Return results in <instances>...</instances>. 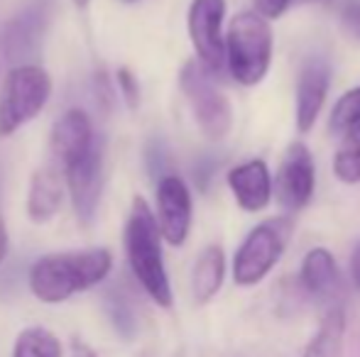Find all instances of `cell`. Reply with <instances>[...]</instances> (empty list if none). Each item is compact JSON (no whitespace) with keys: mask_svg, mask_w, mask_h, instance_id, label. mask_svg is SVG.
I'll list each match as a JSON object with an SVG mask.
<instances>
[{"mask_svg":"<svg viewBox=\"0 0 360 357\" xmlns=\"http://www.w3.org/2000/svg\"><path fill=\"white\" fill-rule=\"evenodd\" d=\"M113 269L108 248L44 255L30 267L27 286L42 304H64L76 294L98 286Z\"/></svg>","mask_w":360,"mask_h":357,"instance_id":"6da1fadb","label":"cell"},{"mask_svg":"<svg viewBox=\"0 0 360 357\" xmlns=\"http://www.w3.org/2000/svg\"><path fill=\"white\" fill-rule=\"evenodd\" d=\"M162 243L165 240H162L160 228H157L155 210L150 208V203L143 196H135L123 230L125 257H128L130 271L145 289V294L160 309H172L174 294H172L169 274H167L165 267Z\"/></svg>","mask_w":360,"mask_h":357,"instance_id":"7a4b0ae2","label":"cell"},{"mask_svg":"<svg viewBox=\"0 0 360 357\" xmlns=\"http://www.w3.org/2000/svg\"><path fill=\"white\" fill-rule=\"evenodd\" d=\"M272 67V29L257 13H238L226 32V72L243 86H255Z\"/></svg>","mask_w":360,"mask_h":357,"instance_id":"3957f363","label":"cell"},{"mask_svg":"<svg viewBox=\"0 0 360 357\" xmlns=\"http://www.w3.org/2000/svg\"><path fill=\"white\" fill-rule=\"evenodd\" d=\"M52 95V76L39 64L13 67L0 86V137H10L34 120Z\"/></svg>","mask_w":360,"mask_h":357,"instance_id":"277c9868","label":"cell"},{"mask_svg":"<svg viewBox=\"0 0 360 357\" xmlns=\"http://www.w3.org/2000/svg\"><path fill=\"white\" fill-rule=\"evenodd\" d=\"M292 238V220L287 215L267 218L255 225L233 257V281L238 286H255L275 269Z\"/></svg>","mask_w":360,"mask_h":357,"instance_id":"5b68a950","label":"cell"},{"mask_svg":"<svg viewBox=\"0 0 360 357\" xmlns=\"http://www.w3.org/2000/svg\"><path fill=\"white\" fill-rule=\"evenodd\" d=\"M179 88L184 93L186 103L191 108V115H194L204 137L218 142V140H223L231 133V125H233L231 103L223 95V90L216 86L214 74L206 72L196 59L184 62V67L179 72Z\"/></svg>","mask_w":360,"mask_h":357,"instance_id":"8992f818","label":"cell"},{"mask_svg":"<svg viewBox=\"0 0 360 357\" xmlns=\"http://www.w3.org/2000/svg\"><path fill=\"white\" fill-rule=\"evenodd\" d=\"M226 0H191L186 13L191 47L196 52V62L209 74L226 72Z\"/></svg>","mask_w":360,"mask_h":357,"instance_id":"52a82bcc","label":"cell"},{"mask_svg":"<svg viewBox=\"0 0 360 357\" xmlns=\"http://www.w3.org/2000/svg\"><path fill=\"white\" fill-rule=\"evenodd\" d=\"M155 220L167 245L181 248L186 243L191 233V220H194V201L186 181L176 174H165L157 181Z\"/></svg>","mask_w":360,"mask_h":357,"instance_id":"ba28073f","label":"cell"},{"mask_svg":"<svg viewBox=\"0 0 360 357\" xmlns=\"http://www.w3.org/2000/svg\"><path fill=\"white\" fill-rule=\"evenodd\" d=\"M314 189H316V167L311 152L304 142H292L282 157L275 181L280 206L289 213H297L309 206Z\"/></svg>","mask_w":360,"mask_h":357,"instance_id":"9c48e42d","label":"cell"},{"mask_svg":"<svg viewBox=\"0 0 360 357\" xmlns=\"http://www.w3.org/2000/svg\"><path fill=\"white\" fill-rule=\"evenodd\" d=\"M64 189L72 198V208L76 218L89 225L96 218V210L101 203V191H103V149L96 144L89 154L64 169Z\"/></svg>","mask_w":360,"mask_h":357,"instance_id":"30bf717a","label":"cell"},{"mask_svg":"<svg viewBox=\"0 0 360 357\" xmlns=\"http://www.w3.org/2000/svg\"><path fill=\"white\" fill-rule=\"evenodd\" d=\"M96 144L98 140H96L89 113L81 108H69L67 113L54 120L52 130H49V154H52L49 162H54L64 172L74 162H79L84 154H89Z\"/></svg>","mask_w":360,"mask_h":357,"instance_id":"8fae6325","label":"cell"},{"mask_svg":"<svg viewBox=\"0 0 360 357\" xmlns=\"http://www.w3.org/2000/svg\"><path fill=\"white\" fill-rule=\"evenodd\" d=\"M331 86V67L319 57H311L304 64L297 81V130L302 135L311 133L319 115L326 103Z\"/></svg>","mask_w":360,"mask_h":357,"instance_id":"7c38bea8","label":"cell"},{"mask_svg":"<svg viewBox=\"0 0 360 357\" xmlns=\"http://www.w3.org/2000/svg\"><path fill=\"white\" fill-rule=\"evenodd\" d=\"M64 174L54 162H47L42 167H37L30 177V189H27V218L34 225H44L59 213L64 203Z\"/></svg>","mask_w":360,"mask_h":357,"instance_id":"4fadbf2b","label":"cell"},{"mask_svg":"<svg viewBox=\"0 0 360 357\" xmlns=\"http://www.w3.org/2000/svg\"><path fill=\"white\" fill-rule=\"evenodd\" d=\"M228 186L236 196L238 206L248 213L267 208L272 201V174L262 159H250L228 172Z\"/></svg>","mask_w":360,"mask_h":357,"instance_id":"5bb4252c","label":"cell"},{"mask_svg":"<svg viewBox=\"0 0 360 357\" xmlns=\"http://www.w3.org/2000/svg\"><path fill=\"white\" fill-rule=\"evenodd\" d=\"M302 289L314 299H333L341 291V271H338L336 257L326 248H314L302 260L299 271Z\"/></svg>","mask_w":360,"mask_h":357,"instance_id":"9a60e30c","label":"cell"},{"mask_svg":"<svg viewBox=\"0 0 360 357\" xmlns=\"http://www.w3.org/2000/svg\"><path fill=\"white\" fill-rule=\"evenodd\" d=\"M226 279V255L221 245H209L199 252L191 269V294L196 304H209Z\"/></svg>","mask_w":360,"mask_h":357,"instance_id":"2e32d148","label":"cell"},{"mask_svg":"<svg viewBox=\"0 0 360 357\" xmlns=\"http://www.w3.org/2000/svg\"><path fill=\"white\" fill-rule=\"evenodd\" d=\"M343 338H346V314L341 306H333L321 318L316 335L304 350V357H343Z\"/></svg>","mask_w":360,"mask_h":357,"instance_id":"e0dca14e","label":"cell"},{"mask_svg":"<svg viewBox=\"0 0 360 357\" xmlns=\"http://www.w3.org/2000/svg\"><path fill=\"white\" fill-rule=\"evenodd\" d=\"M13 357H64L62 340L44 325L22 328L15 338Z\"/></svg>","mask_w":360,"mask_h":357,"instance_id":"ac0fdd59","label":"cell"},{"mask_svg":"<svg viewBox=\"0 0 360 357\" xmlns=\"http://www.w3.org/2000/svg\"><path fill=\"white\" fill-rule=\"evenodd\" d=\"M333 174L343 184H360V125L343 130V144L333 157Z\"/></svg>","mask_w":360,"mask_h":357,"instance_id":"d6986e66","label":"cell"},{"mask_svg":"<svg viewBox=\"0 0 360 357\" xmlns=\"http://www.w3.org/2000/svg\"><path fill=\"white\" fill-rule=\"evenodd\" d=\"M353 125H360V86L341 95L331 110V130L343 133V130L353 128Z\"/></svg>","mask_w":360,"mask_h":357,"instance_id":"ffe728a7","label":"cell"},{"mask_svg":"<svg viewBox=\"0 0 360 357\" xmlns=\"http://www.w3.org/2000/svg\"><path fill=\"white\" fill-rule=\"evenodd\" d=\"M115 83H118L120 95H123V100L128 103V108L130 110L138 108V105H140V81H138V76H135L128 67H120L118 72H115Z\"/></svg>","mask_w":360,"mask_h":357,"instance_id":"44dd1931","label":"cell"},{"mask_svg":"<svg viewBox=\"0 0 360 357\" xmlns=\"http://www.w3.org/2000/svg\"><path fill=\"white\" fill-rule=\"evenodd\" d=\"M341 25L360 44V0H346L341 5Z\"/></svg>","mask_w":360,"mask_h":357,"instance_id":"7402d4cb","label":"cell"},{"mask_svg":"<svg viewBox=\"0 0 360 357\" xmlns=\"http://www.w3.org/2000/svg\"><path fill=\"white\" fill-rule=\"evenodd\" d=\"M292 0H255V13L265 20H277L287 13Z\"/></svg>","mask_w":360,"mask_h":357,"instance_id":"603a6c76","label":"cell"},{"mask_svg":"<svg viewBox=\"0 0 360 357\" xmlns=\"http://www.w3.org/2000/svg\"><path fill=\"white\" fill-rule=\"evenodd\" d=\"M69 357H101L98 353H96L94 348H91L86 340L81 338H74L72 340V348H69Z\"/></svg>","mask_w":360,"mask_h":357,"instance_id":"cb8c5ba5","label":"cell"},{"mask_svg":"<svg viewBox=\"0 0 360 357\" xmlns=\"http://www.w3.org/2000/svg\"><path fill=\"white\" fill-rule=\"evenodd\" d=\"M351 281L360 291V243L356 245V250H353V255H351Z\"/></svg>","mask_w":360,"mask_h":357,"instance_id":"d4e9b609","label":"cell"},{"mask_svg":"<svg viewBox=\"0 0 360 357\" xmlns=\"http://www.w3.org/2000/svg\"><path fill=\"white\" fill-rule=\"evenodd\" d=\"M5 255H8V228H5V220L0 218V264H3Z\"/></svg>","mask_w":360,"mask_h":357,"instance_id":"484cf974","label":"cell"},{"mask_svg":"<svg viewBox=\"0 0 360 357\" xmlns=\"http://www.w3.org/2000/svg\"><path fill=\"white\" fill-rule=\"evenodd\" d=\"M5 44H8V37H5V27L0 22V74H3V64H5Z\"/></svg>","mask_w":360,"mask_h":357,"instance_id":"4316f807","label":"cell"},{"mask_svg":"<svg viewBox=\"0 0 360 357\" xmlns=\"http://www.w3.org/2000/svg\"><path fill=\"white\" fill-rule=\"evenodd\" d=\"M72 3L76 5V8H81V10H84L86 5H89V0H72Z\"/></svg>","mask_w":360,"mask_h":357,"instance_id":"83f0119b","label":"cell"},{"mask_svg":"<svg viewBox=\"0 0 360 357\" xmlns=\"http://www.w3.org/2000/svg\"><path fill=\"white\" fill-rule=\"evenodd\" d=\"M123 3H138V0H123Z\"/></svg>","mask_w":360,"mask_h":357,"instance_id":"f1b7e54d","label":"cell"},{"mask_svg":"<svg viewBox=\"0 0 360 357\" xmlns=\"http://www.w3.org/2000/svg\"><path fill=\"white\" fill-rule=\"evenodd\" d=\"M140 357H152V355H150V353H145V355H140Z\"/></svg>","mask_w":360,"mask_h":357,"instance_id":"f546056e","label":"cell"}]
</instances>
